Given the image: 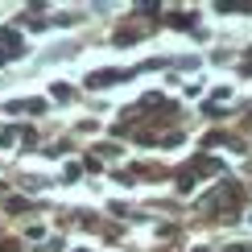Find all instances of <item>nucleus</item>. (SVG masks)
Instances as JSON below:
<instances>
[{
	"label": "nucleus",
	"mask_w": 252,
	"mask_h": 252,
	"mask_svg": "<svg viewBox=\"0 0 252 252\" xmlns=\"http://www.w3.org/2000/svg\"><path fill=\"white\" fill-rule=\"evenodd\" d=\"M116 79H124V70H95L87 83L91 87H108V83H116Z\"/></svg>",
	"instance_id": "obj_1"
}]
</instances>
